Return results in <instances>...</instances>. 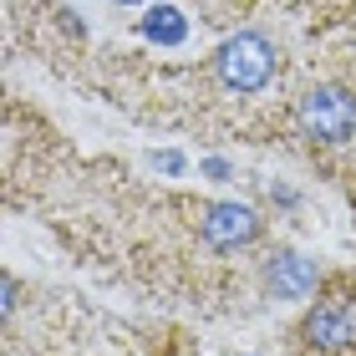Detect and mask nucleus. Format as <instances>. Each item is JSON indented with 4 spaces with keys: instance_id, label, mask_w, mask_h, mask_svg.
Wrapping results in <instances>:
<instances>
[{
    "instance_id": "nucleus-2",
    "label": "nucleus",
    "mask_w": 356,
    "mask_h": 356,
    "mask_svg": "<svg viewBox=\"0 0 356 356\" xmlns=\"http://www.w3.org/2000/svg\"><path fill=\"white\" fill-rule=\"evenodd\" d=\"M300 133L316 143H346L356 133V102L341 87H316L300 97Z\"/></svg>"
},
{
    "instance_id": "nucleus-7",
    "label": "nucleus",
    "mask_w": 356,
    "mask_h": 356,
    "mask_svg": "<svg viewBox=\"0 0 356 356\" xmlns=\"http://www.w3.org/2000/svg\"><path fill=\"white\" fill-rule=\"evenodd\" d=\"M158 168H168V173H178V168H184V158H178V153H163V158H158Z\"/></svg>"
},
{
    "instance_id": "nucleus-8",
    "label": "nucleus",
    "mask_w": 356,
    "mask_h": 356,
    "mask_svg": "<svg viewBox=\"0 0 356 356\" xmlns=\"http://www.w3.org/2000/svg\"><path fill=\"white\" fill-rule=\"evenodd\" d=\"M127 6H133V0H127Z\"/></svg>"
},
{
    "instance_id": "nucleus-4",
    "label": "nucleus",
    "mask_w": 356,
    "mask_h": 356,
    "mask_svg": "<svg viewBox=\"0 0 356 356\" xmlns=\"http://www.w3.org/2000/svg\"><path fill=\"white\" fill-rule=\"evenodd\" d=\"M305 341H311L316 351H341L356 341V321L341 300H321L311 316H305Z\"/></svg>"
},
{
    "instance_id": "nucleus-3",
    "label": "nucleus",
    "mask_w": 356,
    "mask_h": 356,
    "mask_svg": "<svg viewBox=\"0 0 356 356\" xmlns=\"http://www.w3.org/2000/svg\"><path fill=\"white\" fill-rule=\"evenodd\" d=\"M260 234V214L250 204H209L204 214V239L219 250H234V245H250Z\"/></svg>"
},
{
    "instance_id": "nucleus-6",
    "label": "nucleus",
    "mask_w": 356,
    "mask_h": 356,
    "mask_svg": "<svg viewBox=\"0 0 356 356\" xmlns=\"http://www.w3.org/2000/svg\"><path fill=\"white\" fill-rule=\"evenodd\" d=\"M143 31H148L153 41H163V46H178L188 26H184V15H178L173 6H153V10H148V21H143Z\"/></svg>"
},
{
    "instance_id": "nucleus-1",
    "label": "nucleus",
    "mask_w": 356,
    "mask_h": 356,
    "mask_svg": "<svg viewBox=\"0 0 356 356\" xmlns=\"http://www.w3.org/2000/svg\"><path fill=\"white\" fill-rule=\"evenodd\" d=\"M275 72V46L260 36V31H239L219 46V76L224 87L234 92H260Z\"/></svg>"
},
{
    "instance_id": "nucleus-5",
    "label": "nucleus",
    "mask_w": 356,
    "mask_h": 356,
    "mask_svg": "<svg viewBox=\"0 0 356 356\" xmlns=\"http://www.w3.org/2000/svg\"><path fill=\"white\" fill-rule=\"evenodd\" d=\"M265 280H270V290L275 296H285V300H300V296H311L316 290V265L305 260V254H296V250H280L270 260V270H265Z\"/></svg>"
}]
</instances>
